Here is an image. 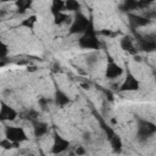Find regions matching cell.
I'll return each mask as SVG.
<instances>
[{
    "mask_svg": "<svg viewBox=\"0 0 156 156\" xmlns=\"http://www.w3.org/2000/svg\"><path fill=\"white\" fill-rule=\"evenodd\" d=\"M16 117H17V112L12 107H10V106L5 105V102H2V107H1V118H2V121L4 122L5 121H13V119H16Z\"/></svg>",
    "mask_w": 156,
    "mask_h": 156,
    "instance_id": "6",
    "label": "cell"
},
{
    "mask_svg": "<svg viewBox=\"0 0 156 156\" xmlns=\"http://www.w3.org/2000/svg\"><path fill=\"white\" fill-rule=\"evenodd\" d=\"M138 88H139V82H138V79H136L133 74L128 73V74L126 76V78L123 79L122 84H121V90L133 91V90H138Z\"/></svg>",
    "mask_w": 156,
    "mask_h": 156,
    "instance_id": "5",
    "label": "cell"
},
{
    "mask_svg": "<svg viewBox=\"0 0 156 156\" xmlns=\"http://www.w3.org/2000/svg\"><path fill=\"white\" fill-rule=\"evenodd\" d=\"M76 154H77L78 156H84V155H85V149H84L83 146H78V147L76 149Z\"/></svg>",
    "mask_w": 156,
    "mask_h": 156,
    "instance_id": "8",
    "label": "cell"
},
{
    "mask_svg": "<svg viewBox=\"0 0 156 156\" xmlns=\"http://www.w3.org/2000/svg\"><path fill=\"white\" fill-rule=\"evenodd\" d=\"M55 101H56L57 105L65 106L66 104L69 102V98H68L65 93H62L61 90H58V91H56V94H55Z\"/></svg>",
    "mask_w": 156,
    "mask_h": 156,
    "instance_id": "7",
    "label": "cell"
},
{
    "mask_svg": "<svg viewBox=\"0 0 156 156\" xmlns=\"http://www.w3.org/2000/svg\"><path fill=\"white\" fill-rule=\"evenodd\" d=\"M105 74H106V78H107V79L113 80V79L119 78V77L123 74V69H122V67L118 66L116 62L110 61V62L107 63V66H106V72H105Z\"/></svg>",
    "mask_w": 156,
    "mask_h": 156,
    "instance_id": "4",
    "label": "cell"
},
{
    "mask_svg": "<svg viewBox=\"0 0 156 156\" xmlns=\"http://www.w3.org/2000/svg\"><path fill=\"white\" fill-rule=\"evenodd\" d=\"M155 82H156V74H155Z\"/></svg>",
    "mask_w": 156,
    "mask_h": 156,
    "instance_id": "9",
    "label": "cell"
},
{
    "mask_svg": "<svg viewBox=\"0 0 156 156\" xmlns=\"http://www.w3.org/2000/svg\"><path fill=\"white\" fill-rule=\"evenodd\" d=\"M5 135H6L5 138L7 140H10L11 143H13V144H17V143H22V141L28 140V136H27L26 130L22 127H18V126H9V127H5Z\"/></svg>",
    "mask_w": 156,
    "mask_h": 156,
    "instance_id": "1",
    "label": "cell"
},
{
    "mask_svg": "<svg viewBox=\"0 0 156 156\" xmlns=\"http://www.w3.org/2000/svg\"><path fill=\"white\" fill-rule=\"evenodd\" d=\"M155 60H156V57H155Z\"/></svg>",
    "mask_w": 156,
    "mask_h": 156,
    "instance_id": "11",
    "label": "cell"
},
{
    "mask_svg": "<svg viewBox=\"0 0 156 156\" xmlns=\"http://www.w3.org/2000/svg\"><path fill=\"white\" fill-rule=\"evenodd\" d=\"M69 147V141L60 135H55L51 144V152L54 155H61Z\"/></svg>",
    "mask_w": 156,
    "mask_h": 156,
    "instance_id": "3",
    "label": "cell"
},
{
    "mask_svg": "<svg viewBox=\"0 0 156 156\" xmlns=\"http://www.w3.org/2000/svg\"><path fill=\"white\" fill-rule=\"evenodd\" d=\"M136 132H138V136L141 139V140H146L147 138L152 136L155 133H156V126L152 124L151 122L149 121H139L138 123V127H136Z\"/></svg>",
    "mask_w": 156,
    "mask_h": 156,
    "instance_id": "2",
    "label": "cell"
},
{
    "mask_svg": "<svg viewBox=\"0 0 156 156\" xmlns=\"http://www.w3.org/2000/svg\"><path fill=\"white\" fill-rule=\"evenodd\" d=\"M40 156H46V155H40Z\"/></svg>",
    "mask_w": 156,
    "mask_h": 156,
    "instance_id": "10",
    "label": "cell"
}]
</instances>
